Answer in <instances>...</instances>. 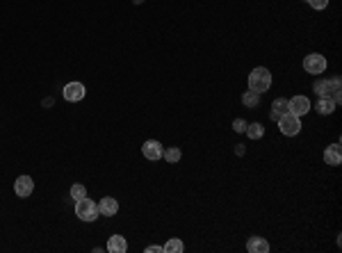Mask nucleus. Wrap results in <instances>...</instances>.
<instances>
[{
    "instance_id": "f257e3e1",
    "label": "nucleus",
    "mask_w": 342,
    "mask_h": 253,
    "mask_svg": "<svg viewBox=\"0 0 342 253\" xmlns=\"http://www.w3.org/2000/svg\"><path fill=\"white\" fill-rule=\"evenodd\" d=\"M272 87V73L265 69V66H256L251 73H249V89L251 91H267Z\"/></svg>"
},
{
    "instance_id": "f03ea898",
    "label": "nucleus",
    "mask_w": 342,
    "mask_h": 253,
    "mask_svg": "<svg viewBox=\"0 0 342 253\" xmlns=\"http://www.w3.org/2000/svg\"><path fill=\"white\" fill-rule=\"evenodd\" d=\"M76 215L78 219H82V221H96L99 219V203L91 201V198H80V201H76Z\"/></svg>"
},
{
    "instance_id": "7ed1b4c3",
    "label": "nucleus",
    "mask_w": 342,
    "mask_h": 253,
    "mask_svg": "<svg viewBox=\"0 0 342 253\" xmlns=\"http://www.w3.org/2000/svg\"><path fill=\"white\" fill-rule=\"evenodd\" d=\"M278 128H281L283 135L295 137V135L301 133V116H295L292 112H287V114H283L281 119H278Z\"/></svg>"
},
{
    "instance_id": "20e7f679",
    "label": "nucleus",
    "mask_w": 342,
    "mask_h": 253,
    "mask_svg": "<svg viewBox=\"0 0 342 253\" xmlns=\"http://www.w3.org/2000/svg\"><path fill=\"white\" fill-rule=\"evenodd\" d=\"M304 69H306V73L320 75V73L326 71V57L320 55V53H310V55H306V60H304Z\"/></svg>"
},
{
    "instance_id": "39448f33",
    "label": "nucleus",
    "mask_w": 342,
    "mask_h": 253,
    "mask_svg": "<svg viewBox=\"0 0 342 253\" xmlns=\"http://www.w3.org/2000/svg\"><path fill=\"white\" fill-rule=\"evenodd\" d=\"M141 153H144L146 160H162V153H164V146L158 142V139H149V142H144L141 146Z\"/></svg>"
},
{
    "instance_id": "423d86ee",
    "label": "nucleus",
    "mask_w": 342,
    "mask_h": 253,
    "mask_svg": "<svg viewBox=\"0 0 342 253\" xmlns=\"http://www.w3.org/2000/svg\"><path fill=\"white\" fill-rule=\"evenodd\" d=\"M85 85L82 82H68V85L64 87V98L68 100V103H78V100L85 98Z\"/></svg>"
},
{
    "instance_id": "0eeeda50",
    "label": "nucleus",
    "mask_w": 342,
    "mask_h": 253,
    "mask_svg": "<svg viewBox=\"0 0 342 253\" xmlns=\"http://www.w3.org/2000/svg\"><path fill=\"white\" fill-rule=\"evenodd\" d=\"M32 189H34V183H32L30 176H18L16 183H14V192H16V196H21V198L30 196Z\"/></svg>"
},
{
    "instance_id": "6e6552de",
    "label": "nucleus",
    "mask_w": 342,
    "mask_h": 253,
    "mask_svg": "<svg viewBox=\"0 0 342 253\" xmlns=\"http://www.w3.org/2000/svg\"><path fill=\"white\" fill-rule=\"evenodd\" d=\"M290 112L295 116H304L310 112V100L306 98V96H295V98L290 100Z\"/></svg>"
},
{
    "instance_id": "1a4fd4ad",
    "label": "nucleus",
    "mask_w": 342,
    "mask_h": 253,
    "mask_svg": "<svg viewBox=\"0 0 342 253\" xmlns=\"http://www.w3.org/2000/svg\"><path fill=\"white\" fill-rule=\"evenodd\" d=\"M99 212H101V215H105V217H114L116 212H119V203H116V198H112V196L101 198V201H99Z\"/></svg>"
},
{
    "instance_id": "9d476101",
    "label": "nucleus",
    "mask_w": 342,
    "mask_h": 253,
    "mask_svg": "<svg viewBox=\"0 0 342 253\" xmlns=\"http://www.w3.org/2000/svg\"><path fill=\"white\" fill-rule=\"evenodd\" d=\"M287 112H290V100H287V98H276L272 103L270 116H272V121H278L283 114H287Z\"/></svg>"
},
{
    "instance_id": "9b49d317",
    "label": "nucleus",
    "mask_w": 342,
    "mask_h": 253,
    "mask_svg": "<svg viewBox=\"0 0 342 253\" xmlns=\"http://www.w3.org/2000/svg\"><path fill=\"white\" fill-rule=\"evenodd\" d=\"M247 251L249 253H270V242L265 237H249Z\"/></svg>"
},
{
    "instance_id": "f8f14e48",
    "label": "nucleus",
    "mask_w": 342,
    "mask_h": 253,
    "mask_svg": "<svg viewBox=\"0 0 342 253\" xmlns=\"http://www.w3.org/2000/svg\"><path fill=\"white\" fill-rule=\"evenodd\" d=\"M105 249L110 253H126L128 251V242H126V237H121V235H112L110 240H107Z\"/></svg>"
},
{
    "instance_id": "ddd939ff",
    "label": "nucleus",
    "mask_w": 342,
    "mask_h": 253,
    "mask_svg": "<svg viewBox=\"0 0 342 253\" xmlns=\"http://www.w3.org/2000/svg\"><path fill=\"white\" fill-rule=\"evenodd\" d=\"M324 162L331 164V167H338L342 162V153H340V144H333L324 150Z\"/></svg>"
},
{
    "instance_id": "4468645a",
    "label": "nucleus",
    "mask_w": 342,
    "mask_h": 253,
    "mask_svg": "<svg viewBox=\"0 0 342 253\" xmlns=\"http://www.w3.org/2000/svg\"><path fill=\"white\" fill-rule=\"evenodd\" d=\"M335 105H338V103H335L333 98H320V100H317V105H315V110L320 112V114L326 116V114H333Z\"/></svg>"
},
{
    "instance_id": "2eb2a0df",
    "label": "nucleus",
    "mask_w": 342,
    "mask_h": 253,
    "mask_svg": "<svg viewBox=\"0 0 342 253\" xmlns=\"http://www.w3.org/2000/svg\"><path fill=\"white\" fill-rule=\"evenodd\" d=\"M162 249H164V253H183L185 251V244H183V240H176V237H171V240L162 246Z\"/></svg>"
},
{
    "instance_id": "dca6fc26",
    "label": "nucleus",
    "mask_w": 342,
    "mask_h": 253,
    "mask_svg": "<svg viewBox=\"0 0 342 253\" xmlns=\"http://www.w3.org/2000/svg\"><path fill=\"white\" fill-rule=\"evenodd\" d=\"M162 158L167 160L169 164H176V162H180V158H183V153H180V148H176V146H171V148H164Z\"/></svg>"
},
{
    "instance_id": "f3484780",
    "label": "nucleus",
    "mask_w": 342,
    "mask_h": 253,
    "mask_svg": "<svg viewBox=\"0 0 342 253\" xmlns=\"http://www.w3.org/2000/svg\"><path fill=\"white\" fill-rule=\"evenodd\" d=\"M242 103L247 105V108H256L258 103H260V94L258 91H244V96H242Z\"/></svg>"
},
{
    "instance_id": "a211bd4d",
    "label": "nucleus",
    "mask_w": 342,
    "mask_h": 253,
    "mask_svg": "<svg viewBox=\"0 0 342 253\" xmlns=\"http://www.w3.org/2000/svg\"><path fill=\"white\" fill-rule=\"evenodd\" d=\"M244 133L251 139H260L262 135H265V128H262L260 123H247V130H244Z\"/></svg>"
},
{
    "instance_id": "6ab92c4d",
    "label": "nucleus",
    "mask_w": 342,
    "mask_h": 253,
    "mask_svg": "<svg viewBox=\"0 0 342 253\" xmlns=\"http://www.w3.org/2000/svg\"><path fill=\"white\" fill-rule=\"evenodd\" d=\"M85 196H87L85 185H80V183L73 185V187H71V198H73V201H80V198H85Z\"/></svg>"
},
{
    "instance_id": "aec40b11",
    "label": "nucleus",
    "mask_w": 342,
    "mask_h": 253,
    "mask_svg": "<svg viewBox=\"0 0 342 253\" xmlns=\"http://www.w3.org/2000/svg\"><path fill=\"white\" fill-rule=\"evenodd\" d=\"M312 9H326L329 7V0H306Z\"/></svg>"
},
{
    "instance_id": "412c9836",
    "label": "nucleus",
    "mask_w": 342,
    "mask_h": 253,
    "mask_svg": "<svg viewBox=\"0 0 342 253\" xmlns=\"http://www.w3.org/2000/svg\"><path fill=\"white\" fill-rule=\"evenodd\" d=\"M233 130H235V133H244V130H247V121L235 119V121H233Z\"/></svg>"
},
{
    "instance_id": "4be33fe9",
    "label": "nucleus",
    "mask_w": 342,
    "mask_h": 253,
    "mask_svg": "<svg viewBox=\"0 0 342 253\" xmlns=\"http://www.w3.org/2000/svg\"><path fill=\"white\" fill-rule=\"evenodd\" d=\"M146 253H164L162 246H146Z\"/></svg>"
},
{
    "instance_id": "5701e85b",
    "label": "nucleus",
    "mask_w": 342,
    "mask_h": 253,
    "mask_svg": "<svg viewBox=\"0 0 342 253\" xmlns=\"http://www.w3.org/2000/svg\"><path fill=\"white\" fill-rule=\"evenodd\" d=\"M235 153H237V155H244V146H242V144H237V148H235Z\"/></svg>"
}]
</instances>
